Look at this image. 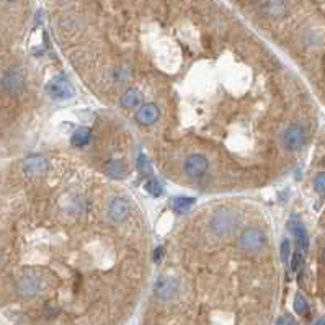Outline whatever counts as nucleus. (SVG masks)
Returning <instances> with one entry per match:
<instances>
[{
    "mask_svg": "<svg viewBox=\"0 0 325 325\" xmlns=\"http://www.w3.org/2000/svg\"><path fill=\"white\" fill-rule=\"evenodd\" d=\"M239 226L237 216L226 210V211H219L218 214L214 216V219L211 222V229L218 237H227L230 236L232 232L236 230V227Z\"/></svg>",
    "mask_w": 325,
    "mask_h": 325,
    "instance_id": "nucleus-1",
    "label": "nucleus"
},
{
    "mask_svg": "<svg viewBox=\"0 0 325 325\" xmlns=\"http://www.w3.org/2000/svg\"><path fill=\"white\" fill-rule=\"evenodd\" d=\"M46 88H48V94L51 95L54 100H67L76 94V88H74L72 83L64 76L54 77L51 82L48 83Z\"/></svg>",
    "mask_w": 325,
    "mask_h": 325,
    "instance_id": "nucleus-2",
    "label": "nucleus"
},
{
    "mask_svg": "<svg viewBox=\"0 0 325 325\" xmlns=\"http://www.w3.org/2000/svg\"><path fill=\"white\" fill-rule=\"evenodd\" d=\"M266 242V237L263 230L252 227L242 232V236L239 237V247L247 250V252H255V250L262 248L263 244Z\"/></svg>",
    "mask_w": 325,
    "mask_h": 325,
    "instance_id": "nucleus-3",
    "label": "nucleus"
},
{
    "mask_svg": "<svg viewBox=\"0 0 325 325\" xmlns=\"http://www.w3.org/2000/svg\"><path fill=\"white\" fill-rule=\"evenodd\" d=\"M283 141H285V146L289 149V151H297L301 149L306 143V131L303 126L299 124H293L285 131V136H283Z\"/></svg>",
    "mask_w": 325,
    "mask_h": 325,
    "instance_id": "nucleus-4",
    "label": "nucleus"
},
{
    "mask_svg": "<svg viewBox=\"0 0 325 325\" xmlns=\"http://www.w3.org/2000/svg\"><path fill=\"white\" fill-rule=\"evenodd\" d=\"M41 283L35 274H23L16 285V291L23 297H35L41 293Z\"/></svg>",
    "mask_w": 325,
    "mask_h": 325,
    "instance_id": "nucleus-5",
    "label": "nucleus"
},
{
    "mask_svg": "<svg viewBox=\"0 0 325 325\" xmlns=\"http://www.w3.org/2000/svg\"><path fill=\"white\" fill-rule=\"evenodd\" d=\"M207 170V159L203 154L190 155L185 162V173L191 178H198Z\"/></svg>",
    "mask_w": 325,
    "mask_h": 325,
    "instance_id": "nucleus-6",
    "label": "nucleus"
},
{
    "mask_svg": "<svg viewBox=\"0 0 325 325\" xmlns=\"http://www.w3.org/2000/svg\"><path fill=\"white\" fill-rule=\"evenodd\" d=\"M155 294L159 296L160 301H170L178 294V285L172 278H159L155 283Z\"/></svg>",
    "mask_w": 325,
    "mask_h": 325,
    "instance_id": "nucleus-7",
    "label": "nucleus"
},
{
    "mask_svg": "<svg viewBox=\"0 0 325 325\" xmlns=\"http://www.w3.org/2000/svg\"><path fill=\"white\" fill-rule=\"evenodd\" d=\"M2 87L8 94H18V91L25 87V77L20 71L10 69L4 74L2 77Z\"/></svg>",
    "mask_w": 325,
    "mask_h": 325,
    "instance_id": "nucleus-8",
    "label": "nucleus"
},
{
    "mask_svg": "<svg viewBox=\"0 0 325 325\" xmlns=\"http://www.w3.org/2000/svg\"><path fill=\"white\" fill-rule=\"evenodd\" d=\"M23 170L33 177H39L48 170V162L41 155H30L23 160Z\"/></svg>",
    "mask_w": 325,
    "mask_h": 325,
    "instance_id": "nucleus-9",
    "label": "nucleus"
},
{
    "mask_svg": "<svg viewBox=\"0 0 325 325\" xmlns=\"http://www.w3.org/2000/svg\"><path fill=\"white\" fill-rule=\"evenodd\" d=\"M159 116H160L159 108H157L154 103H149V105H144L137 111L136 120L139 124H143V126H152V124L157 123V120H159Z\"/></svg>",
    "mask_w": 325,
    "mask_h": 325,
    "instance_id": "nucleus-10",
    "label": "nucleus"
},
{
    "mask_svg": "<svg viewBox=\"0 0 325 325\" xmlns=\"http://www.w3.org/2000/svg\"><path fill=\"white\" fill-rule=\"evenodd\" d=\"M288 227H289V230L294 234L299 250H304V252H306L307 247H309V236H307L306 227L303 226V222L299 221V219H296V218H293V219L289 221Z\"/></svg>",
    "mask_w": 325,
    "mask_h": 325,
    "instance_id": "nucleus-11",
    "label": "nucleus"
},
{
    "mask_svg": "<svg viewBox=\"0 0 325 325\" xmlns=\"http://www.w3.org/2000/svg\"><path fill=\"white\" fill-rule=\"evenodd\" d=\"M129 211H131L129 203L123 198H116L110 206V216L116 222H123L129 216Z\"/></svg>",
    "mask_w": 325,
    "mask_h": 325,
    "instance_id": "nucleus-12",
    "label": "nucleus"
},
{
    "mask_svg": "<svg viewBox=\"0 0 325 325\" xmlns=\"http://www.w3.org/2000/svg\"><path fill=\"white\" fill-rule=\"evenodd\" d=\"M143 102V94L137 88H129L121 98V105L124 108H134Z\"/></svg>",
    "mask_w": 325,
    "mask_h": 325,
    "instance_id": "nucleus-13",
    "label": "nucleus"
},
{
    "mask_svg": "<svg viewBox=\"0 0 325 325\" xmlns=\"http://www.w3.org/2000/svg\"><path fill=\"white\" fill-rule=\"evenodd\" d=\"M195 204V198H187V196H177L172 199V206L173 210L180 213V214H185L188 213L191 207H193Z\"/></svg>",
    "mask_w": 325,
    "mask_h": 325,
    "instance_id": "nucleus-14",
    "label": "nucleus"
},
{
    "mask_svg": "<svg viewBox=\"0 0 325 325\" xmlns=\"http://www.w3.org/2000/svg\"><path fill=\"white\" fill-rule=\"evenodd\" d=\"M106 173L110 175L113 178H124L128 175L126 172V167H124L120 160H111L106 164Z\"/></svg>",
    "mask_w": 325,
    "mask_h": 325,
    "instance_id": "nucleus-15",
    "label": "nucleus"
},
{
    "mask_svg": "<svg viewBox=\"0 0 325 325\" xmlns=\"http://www.w3.org/2000/svg\"><path fill=\"white\" fill-rule=\"evenodd\" d=\"M71 141H72V144L76 146V147H82V146L88 144V141H90V129H88V128H80V129H77V131L72 134Z\"/></svg>",
    "mask_w": 325,
    "mask_h": 325,
    "instance_id": "nucleus-16",
    "label": "nucleus"
},
{
    "mask_svg": "<svg viewBox=\"0 0 325 325\" xmlns=\"http://www.w3.org/2000/svg\"><path fill=\"white\" fill-rule=\"evenodd\" d=\"M294 311L299 315H307V314H309V304H307L306 297L303 294L296 296V299H294Z\"/></svg>",
    "mask_w": 325,
    "mask_h": 325,
    "instance_id": "nucleus-17",
    "label": "nucleus"
},
{
    "mask_svg": "<svg viewBox=\"0 0 325 325\" xmlns=\"http://www.w3.org/2000/svg\"><path fill=\"white\" fill-rule=\"evenodd\" d=\"M146 191L147 193H151L152 196H162L164 195V188H162V185L157 180H149L147 183H146Z\"/></svg>",
    "mask_w": 325,
    "mask_h": 325,
    "instance_id": "nucleus-18",
    "label": "nucleus"
},
{
    "mask_svg": "<svg viewBox=\"0 0 325 325\" xmlns=\"http://www.w3.org/2000/svg\"><path fill=\"white\" fill-rule=\"evenodd\" d=\"M289 257H291V242L288 239H285L281 242V258H283V263L288 265L289 263Z\"/></svg>",
    "mask_w": 325,
    "mask_h": 325,
    "instance_id": "nucleus-19",
    "label": "nucleus"
},
{
    "mask_svg": "<svg viewBox=\"0 0 325 325\" xmlns=\"http://www.w3.org/2000/svg\"><path fill=\"white\" fill-rule=\"evenodd\" d=\"M289 260H291V270L297 271L299 266L303 265V260H304V258H303V252H301V250H296V252L293 253V258H289Z\"/></svg>",
    "mask_w": 325,
    "mask_h": 325,
    "instance_id": "nucleus-20",
    "label": "nucleus"
},
{
    "mask_svg": "<svg viewBox=\"0 0 325 325\" xmlns=\"http://www.w3.org/2000/svg\"><path fill=\"white\" fill-rule=\"evenodd\" d=\"M325 175L323 173H319L317 178H315V191H317L319 195H323V185H325Z\"/></svg>",
    "mask_w": 325,
    "mask_h": 325,
    "instance_id": "nucleus-21",
    "label": "nucleus"
},
{
    "mask_svg": "<svg viewBox=\"0 0 325 325\" xmlns=\"http://www.w3.org/2000/svg\"><path fill=\"white\" fill-rule=\"evenodd\" d=\"M276 325H297V323L293 317H289V315H283V317L278 319Z\"/></svg>",
    "mask_w": 325,
    "mask_h": 325,
    "instance_id": "nucleus-22",
    "label": "nucleus"
},
{
    "mask_svg": "<svg viewBox=\"0 0 325 325\" xmlns=\"http://www.w3.org/2000/svg\"><path fill=\"white\" fill-rule=\"evenodd\" d=\"M162 257H164V247L155 248V252H154V260H155V262H160Z\"/></svg>",
    "mask_w": 325,
    "mask_h": 325,
    "instance_id": "nucleus-23",
    "label": "nucleus"
},
{
    "mask_svg": "<svg viewBox=\"0 0 325 325\" xmlns=\"http://www.w3.org/2000/svg\"><path fill=\"white\" fill-rule=\"evenodd\" d=\"M137 164H139V169L144 172V170H146V165H147V160H146V155H144V154H141V155H139Z\"/></svg>",
    "mask_w": 325,
    "mask_h": 325,
    "instance_id": "nucleus-24",
    "label": "nucleus"
},
{
    "mask_svg": "<svg viewBox=\"0 0 325 325\" xmlns=\"http://www.w3.org/2000/svg\"><path fill=\"white\" fill-rule=\"evenodd\" d=\"M317 325H323V319H320V320L317 322Z\"/></svg>",
    "mask_w": 325,
    "mask_h": 325,
    "instance_id": "nucleus-25",
    "label": "nucleus"
}]
</instances>
